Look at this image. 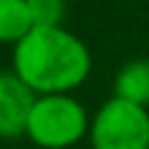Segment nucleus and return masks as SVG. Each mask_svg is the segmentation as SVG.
Wrapping results in <instances>:
<instances>
[{"instance_id":"1","label":"nucleus","mask_w":149,"mask_h":149,"mask_svg":"<svg viewBox=\"0 0 149 149\" xmlns=\"http://www.w3.org/2000/svg\"><path fill=\"white\" fill-rule=\"evenodd\" d=\"M88 47L63 26L30 28L14 44V74L37 95L70 93L91 74Z\"/></svg>"},{"instance_id":"2","label":"nucleus","mask_w":149,"mask_h":149,"mask_svg":"<svg viewBox=\"0 0 149 149\" xmlns=\"http://www.w3.org/2000/svg\"><path fill=\"white\" fill-rule=\"evenodd\" d=\"M26 135L42 149H68L88 135V114L68 93L37 95L28 114Z\"/></svg>"},{"instance_id":"3","label":"nucleus","mask_w":149,"mask_h":149,"mask_svg":"<svg viewBox=\"0 0 149 149\" xmlns=\"http://www.w3.org/2000/svg\"><path fill=\"white\" fill-rule=\"evenodd\" d=\"M93 149H149V112L112 95L88 121Z\"/></svg>"},{"instance_id":"4","label":"nucleus","mask_w":149,"mask_h":149,"mask_svg":"<svg viewBox=\"0 0 149 149\" xmlns=\"http://www.w3.org/2000/svg\"><path fill=\"white\" fill-rule=\"evenodd\" d=\"M37 93L14 72H0V137L26 135L28 114Z\"/></svg>"},{"instance_id":"5","label":"nucleus","mask_w":149,"mask_h":149,"mask_svg":"<svg viewBox=\"0 0 149 149\" xmlns=\"http://www.w3.org/2000/svg\"><path fill=\"white\" fill-rule=\"evenodd\" d=\"M114 95L149 107V58H133L114 74Z\"/></svg>"},{"instance_id":"6","label":"nucleus","mask_w":149,"mask_h":149,"mask_svg":"<svg viewBox=\"0 0 149 149\" xmlns=\"http://www.w3.org/2000/svg\"><path fill=\"white\" fill-rule=\"evenodd\" d=\"M30 28L26 0H0V44H16Z\"/></svg>"},{"instance_id":"7","label":"nucleus","mask_w":149,"mask_h":149,"mask_svg":"<svg viewBox=\"0 0 149 149\" xmlns=\"http://www.w3.org/2000/svg\"><path fill=\"white\" fill-rule=\"evenodd\" d=\"M33 28H49L63 26L65 19V0H26Z\"/></svg>"}]
</instances>
